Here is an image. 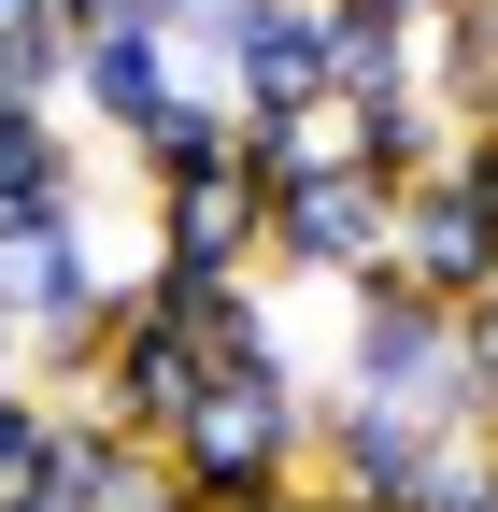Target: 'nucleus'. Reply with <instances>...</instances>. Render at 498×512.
<instances>
[{"label":"nucleus","instance_id":"nucleus-11","mask_svg":"<svg viewBox=\"0 0 498 512\" xmlns=\"http://www.w3.org/2000/svg\"><path fill=\"white\" fill-rule=\"evenodd\" d=\"M242 157V114H228V86H171L143 128H129V171L143 185H214Z\"/></svg>","mask_w":498,"mask_h":512},{"label":"nucleus","instance_id":"nucleus-9","mask_svg":"<svg viewBox=\"0 0 498 512\" xmlns=\"http://www.w3.org/2000/svg\"><path fill=\"white\" fill-rule=\"evenodd\" d=\"M157 100H171V43H157V29H72V86H57V114H86L100 143H129Z\"/></svg>","mask_w":498,"mask_h":512},{"label":"nucleus","instance_id":"nucleus-8","mask_svg":"<svg viewBox=\"0 0 498 512\" xmlns=\"http://www.w3.org/2000/svg\"><path fill=\"white\" fill-rule=\"evenodd\" d=\"M43 512H171V470H157V441H114L86 399H57V441H43Z\"/></svg>","mask_w":498,"mask_h":512},{"label":"nucleus","instance_id":"nucleus-1","mask_svg":"<svg viewBox=\"0 0 498 512\" xmlns=\"http://www.w3.org/2000/svg\"><path fill=\"white\" fill-rule=\"evenodd\" d=\"M314 399H328L314 370H285V384H200V413L157 441L171 512H271L299 470H314Z\"/></svg>","mask_w":498,"mask_h":512},{"label":"nucleus","instance_id":"nucleus-23","mask_svg":"<svg viewBox=\"0 0 498 512\" xmlns=\"http://www.w3.org/2000/svg\"><path fill=\"white\" fill-rule=\"evenodd\" d=\"M29 512H43V498H29Z\"/></svg>","mask_w":498,"mask_h":512},{"label":"nucleus","instance_id":"nucleus-13","mask_svg":"<svg viewBox=\"0 0 498 512\" xmlns=\"http://www.w3.org/2000/svg\"><path fill=\"white\" fill-rule=\"evenodd\" d=\"M57 200H86V143H72V114L0 100V214H57Z\"/></svg>","mask_w":498,"mask_h":512},{"label":"nucleus","instance_id":"nucleus-14","mask_svg":"<svg viewBox=\"0 0 498 512\" xmlns=\"http://www.w3.org/2000/svg\"><path fill=\"white\" fill-rule=\"evenodd\" d=\"M356 157V114L342 100H299V114H242V185H314V171H342Z\"/></svg>","mask_w":498,"mask_h":512},{"label":"nucleus","instance_id":"nucleus-5","mask_svg":"<svg viewBox=\"0 0 498 512\" xmlns=\"http://www.w3.org/2000/svg\"><path fill=\"white\" fill-rule=\"evenodd\" d=\"M370 271H399L413 299H484L498 285V214L470 200V185L442 171V185H399V214H385V256H370Z\"/></svg>","mask_w":498,"mask_h":512},{"label":"nucleus","instance_id":"nucleus-21","mask_svg":"<svg viewBox=\"0 0 498 512\" xmlns=\"http://www.w3.org/2000/svg\"><path fill=\"white\" fill-rule=\"evenodd\" d=\"M57 15H72V29H157L171 0H57Z\"/></svg>","mask_w":498,"mask_h":512},{"label":"nucleus","instance_id":"nucleus-18","mask_svg":"<svg viewBox=\"0 0 498 512\" xmlns=\"http://www.w3.org/2000/svg\"><path fill=\"white\" fill-rule=\"evenodd\" d=\"M413 512H498V441H456L442 470H427V498Z\"/></svg>","mask_w":498,"mask_h":512},{"label":"nucleus","instance_id":"nucleus-3","mask_svg":"<svg viewBox=\"0 0 498 512\" xmlns=\"http://www.w3.org/2000/svg\"><path fill=\"white\" fill-rule=\"evenodd\" d=\"M200 384H214V370H200V328L129 285L114 328H100V356H86V413H100L114 441H171L185 413H200Z\"/></svg>","mask_w":498,"mask_h":512},{"label":"nucleus","instance_id":"nucleus-22","mask_svg":"<svg viewBox=\"0 0 498 512\" xmlns=\"http://www.w3.org/2000/svg\"><path fill=\"white\" fill-rule=\"evenodd\" d=\"M0 384H29V342H15V313H0Z\"/></svg>","mask_w":498,"mask_h":512},{"label":"nucleus","instance_id":"nucleus-6","mask_svg":"<svg viewBox=\"0 0 498 512\" xmlns=\"http://www.w3.org/2000/svg\"><path fill=\"white\" fill-rule=\"evenodd\" d=\"M442 456H456L442 427H399V413H370V399H314V484L342 512H413Z\"/></svg>","mask_w":498,"mask_h":512},{"label":"nucleus","instance_id":"nucleus-16","mask_svg":"<svg viewBox=\"0 0 498 512\" xmlns=\"http://www.w3.org/2000/svg\"><path fill=\"white\" fill-rule=\"evenodd\" d=\"M43 441H57V399L43 384H0V512L43 498Z\"/></svg>","mask_w":498,"mask_h":512},{"label":"nucleus","instance_id":"nucleus-15","mask_svg":"<svg viewBox=\"0 0 498 512\" xmlns=\"http://www.w3.org/2000/svg\"><path fill=\"white\" fill-rule=\"evenodd\" d=\"M442 157H456V114L427 100V86H399V100L356 114V171L385 185V200H399V185H442Z\"/></svg>","mask_w":498,"mask_h":512},{"label":"nucleus","instance_id":"nucleus-7","mask_svg":"<svg viewBox=\"0 0 498 512\" xmlns=\"http://www.w3.org/2000/svg\"><path fill=\"white\" fill-rule=\"evenodd\" d=\"M214 86H228V114H299V100H328V15H314V0H228Z\"/></svg>","mask_w":498,"mask_h":512},{"label":"nucleus","instance_id":"nucleus-17","mask_svg":"<svg viewBox=\"0 0 498 512\" xmlns=\"http://www.w3.org/2000/svg\"><path fill=\"white\" fill-rule=\"evenodd\" d=\"M456 370H470V427L498 441V285H484V299H456Z\"/></svg>","mask_w":498,"mask_h":512},{"label":"nucleus","instance_id":"nucleus-12","mask_svg":"<svg viewBox=\"0 0 498 512\" xmlns=\"http://www.w3.org/2000/svg\"><path fill=\"white\" fill-rule=\"evenodd\" d=\"M413 86L442 100L456 128H470V114H498V0H442V15H427V43H413Z\"/></svg>","mask_w":498,"mask_h":512},{"label":"nucleus","instance_id":"nucleus-19","mask_svg":"<svg viewBox=\"0 0 498 512\" xmlns=\"http://www.w3.org/2000/svg\"><path fill=\"white\" fill-rule=\"evenodd\" d=\"M0 57H72V15L57 0H0Z\"/></svg>","mask_w":498,"mask_h":512},{"label":"nucleus","instance_id":"nucleus-20","mask_svg":"<svg viewBox=\"0 0 498 512\" xmlns=\"http://www.w3.org/2000/svg\"><path fill=\"white\" fill-rule=\"evenodd\" d=\"M442 171H456V185H470V200L498 214V114H470V128H456V157H442Z\"/></svg>","mask_w":498,"mask_h":512},{"label":"nucleus","instance_id":"nucleus-2","mask_svg":"<svg viewBox=\"0 0 498 512\" xmlns=\"http://www.w3.org/2000/svg\"><path fill=\"white\" fill-rule=\"evenodd\" d=\"M328 299H342V384H328V399H370V413H399V427L484 441V427H470V370H456V313H442V299H413L399 271H356V285H328Z\"/></svg>","mask_w":498,"mask_h":512},{"label":"nucleus","instance_id":"nucleus-10","mask_svg":"<svg viewBox=\"0 0 498 512\" xmlns=\"http://www.w3.org/2000/svg\"><path fill=\"white\" fill-rule=\"evenodd\" d=\"M314 15H328V100H342V114H370V100L413 86L427 15H399V0H314Z\"/></svg>","mask_w":498,"mask_h":512},{"label":"nucleus","instance_id":"nucleus-4","mask_svg":"<svg viewBox=\"0 0 498 512\" xmlns=\"http://www.w3.org/2000/svg\"><path fill=\"white\" fill-rule=\"evenodd\" d=\"M385 214H399V200H385L356 157L314 171V185H271V200H257V271H271V285H356L370 256H385Z\"/></svg>","mask_w":498,"mask_h":512}]
</instances>
